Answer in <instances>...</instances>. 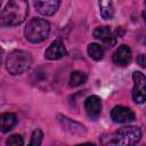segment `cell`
I'll return each mask as SVG.
<instances>
[{
  "label": "cell",
  "mask_w": 146,
  "mask_h": 146,
  "mask_svg": "<svg viewBox=\"0 0 146 146\" xmlns=\"http://www.w3.org/2000/svg\"><path fill=\"white\" fill-rule=\"evenodd\" d=\"M29 13V3L26 0H9L0 14L2 25L16 26L22 24Z\"/></svg>",
  "instance_id": "obj_1"
},
{
  "label": "cell",
  "mask_w": 146,
  "mask_h": 146,
  "mask_svg": "<svg viewBox=\"0 0 146 146\" xmlns=\"http://www.w3.org/2000/svg\"><path fill=\"white\" fill-rule=\"evenodd\" d=\"M32 65V56L25 50H14L9 54L6 60V67L13 75H19L26 72Z\"/></svg>",
  "instance_id": "obj_2"
},
{
  "label": "cell",
  "mask_w": 146,
  "mask_h": 146,
  "mask_svg": "<svg viewBox=\"0 0 146 146\" xmlns=\"http://www.w3.org/2000/svg\"><path fill=\"white\" fill-rule=\"evenodd\" d=\"M50 32V25L46 19L33 18L31 19L24 30L25 38L33 43H39L44 41Z\"/></svg>",
  "instance_id": "obj_3"
},
{
  "label": "cell",
  "mask_w": 146,
  "mask_h": 146,
  "mask_svg": "<svg viewBox=\"0 0 146 146\" xmlns=\"http://www.w3.org/2000/svg\"><path fill=\"white\" fill-rule=\"evenodd\" d=\"M141 130L138 127L128 125L123 127L120 130H117L113 137V139L110 141V144L115 145H135L139 143L141 139Z\"/></svg>",
  "instance_id": "obj_4"
},
{
  "label": "cell",
  "mask_w": 146,
  "mask_h": 146,
  "mask_svg": "<svg viewBox=\"0 0 146 146\" xmlns=\"http://www.w3.org/2000/svg\"><path fill=\"white\" fill-rule=\"evenodd\" d=\"M132 79L135 82V86L132 88V99L137 104H143L145 102V75L141 72H133L132 73Z\"/></svg>",
  "instance_id": "obj_5"
},
{
  "label": "cell",
  "mask_w": 146,
  "mask_h": 146,
  "mask_svg": "<svg viewBox=\"0 0 146 146\" xmlns=\"http://www.w3.org/2000/svg\"><path fill=\"white\" fill-rule=\"evenodd\" d=\"M111 117L115 123H130L135 121V113L127 106L117 105L111 111Z\"/></svg>",
  "instance_id": "obj_6"
},
{
  "label": "cell",
  "mask_w": 146,
  "mask_h": 146,
  "mask_svg": "<svg viewBox=\"0 0 146 146\" xmlns=\"http://www.w3.org/2000/svg\"><path fill=\"white\" fill-rule=\"evenodd\" d=\"M60 5V0H34V6L38 13L43 16L54 15Z\"/></svg>",
  "instance_id": "obj_7"
},
{
  "label": "cell",
  "mask_w": 146,
  "mask_h": 146,
  "mask_svg": "<svg viewBox=\"0 0 146 146\" xmlns=\"http://www.w3.org/2000/svg\"><path fill=\"white\" fill-rule=\"evenodd\" d=\"M84 110L89 117L96 120L102 112V99L96 95L89 96L84 100Z\"/></svg>",
  "instance_id": "obj_8"
},
{
  "label": "cell",
  "mask_w": 146,
  "mask_h": 146,
  "mask_svg": "<svg viewBox=\"0 0 146 146\" xmlns=\"http://www.w3.org/2000/svg\"><path fill=\"white\" fill-rule=\"evenodd\" d=\"M65 55H66L65 46L62 42V40H59V39H57L54 42H51V44L44 51V57L50 59V60L59 59V58L64 57Z\"/></svg>",
  "instance_id": "obj_9"
},
{
  "label": "cell",
  "mask_w": 146,
  "mask_h": 146,
  "mask_svg": "<svg viewBox=\"0 0 146 146\" xmlns=\"http://www.w3.org/2000/svg\"><path fill=\"white\" fill-rule=\"evenodd\" d=\"M131 60V49L127 44L120 46L113 54V62L117 65H128Z\"/></svg>",
  "instance_id": "obj_10"
},
{
  "label": "cell",
  "mask_w": 146,
  "mask_h": 146,
  "mask_svg": "<svg viewBox=\"0 0 146 146\" xmlns=\"http://www.w3.org/2000/svg\"><path fill=\"white\" fill-rule=\"evenodd\" d=\"M58 117H59V122L62 123V125L66 130H68L71 133H73V135H83V133H86V129H84V127L82 124L70 120L67 116L59 115Z\"/></svg>",
  "instance_id": "obj_11"
},
{
  "label": "cell",
  "mask_w": 146,
  "mask_h": 146,
  "mask_svg": "<svg viewBox=\"0 0 146 146\" xmlns=\"http://www.w3.org/2000/svg\"><path fill=\"white\" fill-rule=\"evenodd\" d=\"M94 36L97 40H100L102 42H105L110 46L115 43V38L112 34V31L108 26H99L94 31Z\"/></svg>",
  "instance_id": "obj_12"
},
{
  "label": "cell",
  "mask_w": 146,
  "mask_h": 146,
  "mask_svg": "<svg viewBox=\"0 0 146 146\" xmlns=\"http://www.w3.org/2000/svg\"><path fill=\"white\" fill-rule=\"evenodd\" d=\"M17 123V116L14 113H2L0 114V130L2 132L10 131Z\"/></svg>",
  "instance_id": "obj_13"
},
{
  "label": "cell",
  "mask_w": 146,
  "mask_h": 146,
  "mask_svg": "<svg viewBox=\"0 0 146 146\" xmlns=\"http://www.w3.org/2000/svg\"><path fill=\"white\" fill-rule=\"evenodd\" d=\"M99 14L104 19H112L114 16V7L112 0H98Z\"/></svg>",
  "instance_id": "obj_14"
},
{
  "label": "cell",
  "mask_w": 146,
  "mask_h": 146,
  "mask_svg": "<svg viewBox=\"0 0 146 146\" xmlns=\"http://www.w3.org/2000/svg\"><path fill=\"white\" fill-rule=\"evenodd\" d=\"M86 81H87V74L81 71L72 72L70 75V80H68L71 87H79V86L83 84Z\"/></svg>",
  "instance_id": "obj_15"
},
{
  "label": "cell",
  "mask_w": 146,
  "mask_h": 146,
  "mask_svg": "<svg viewBox=\"0 0 146 146\" xmlns=\"http://www.w3.org/2000/svg\"><path fill=\"white\" fill-rule=\"evenodd\" d=\"M88 55L95 60H99L104 56V50L98 43H90L88 46Z\"/></svg>",
  "instance_id": "obj_16"
},
{
  "label": "cell",
  "mask_w": 146,
  "mask_h": 146,
  "mask_svg": "<svg viewBox=\"0 0 146 146\" xmlns=\"http://www.w3.org/2000/svg\"><path fill=\"white\" fill-rule=\"evenodd\" d=\"M42 139H43V133H42V131H41L40 129H36V130H34V131H33V133H32L30 145L39 146V145H41Z\"/></svg>",
  "instance_id": "obj_17"
},
{
  "label": "cell",
  "mask_w": 146,
  "mask_h": 146,
  "mask_svg": "<svg viewBox=\"0 0 146 146\" xmlns=\"http://www.w3.org/2000/svg\"><path fill=\"white\" fill-rule=\"evenodd\" d=\"M6 144L10 146H22L24 144V140L19 135H13L7 139Z\"/></svg>",
  "instance_id": "obj_18"
},
{
  "label": "cell",
  "mask_w": 146,
  "mask_h": 146,
  "mask_svg": "<svg viewBox=\"0 0 146 146\" xmlns=\"http://www.w3.org/2000/svg\"><path fill=\"white\" fill-rule=\"evenodd\" d=\"M137 62L139 63V65H140L141 67H145V55H144V54H140V55L138 56V58H137Z\"/></svg>",
  "instance_id": "obj_19"
},
{
  "label": "cell",
  "mask_w": 146,
  "mask_h": 146,
  "mask_svg": "<svg viewBox=\"0 0 146 146\" xmlns=\"http://www.w3.org/2000/svg\"><path fill=\"white\" fill-rule=\"evenodd\" d=\"M0 25H2V23H1V21H0Z\"/></svg>",
  "instance_id": "obj_20"
},
{
  "label": "cell",
  "mask_w": 146,
  "mask_h": 146,
  "mask_svg": "<svg viewBox=\"0 0 146 146\" xmlns=\"http://www.w3.org/2000/svg\"><path fill=\"white\" fill-rule=\"evenodd\" d=\"M0 7H1V0H0Z\"/></svg>",
  "instance_id": "obj_21"
}]
</instances>
